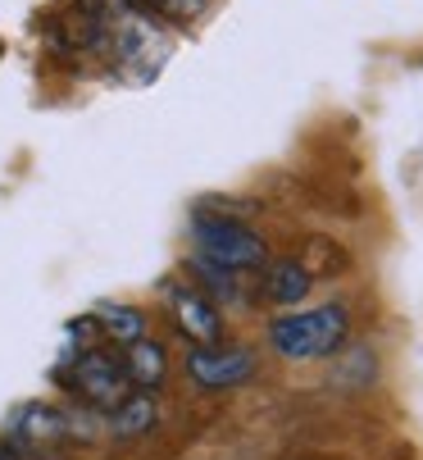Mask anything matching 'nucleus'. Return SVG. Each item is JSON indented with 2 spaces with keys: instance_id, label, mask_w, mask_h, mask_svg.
<instances>
[{
  "instance_id": "9",
  "label": "nucleus",
  "mask_w": 423,
  "mask_h": 460,
  "mask_svg": "<svg viewBox=\"0 0 423 460\" xmlns=\"http://www.w3.org/2000/svg\"><path fill=\"white\" fill-rule=\"evenodd\" d=\"M96 323L105 328L114 342H123V347L137 342V338H146V314H141L137 305H123V301H105L96 310Z\"/></svg>"
},
{
  "instance_id": "3",
  "label": "nucleus",
  "mask_w": 423,
  "mask_h": 460,
  "mask_svg": "<svg viewBox=\"0 0 423 460\" xmlns=\"http://www.w3.org/2000/svg\"><path fill=\"white\" fill-rule=\"evenodd\" d=\"M68 383H74L83 397H87L92 406H101V411H114V406H123V402L132 397V392H128L132 378H128L123 360H114V356H105V351L78 356L74 369H68Z\"/></svg>"
},
{
  "instance_id": "8",
  "label": "nucleus",
  "mask_w": 423,
  "mask_h": 460,
  "mask_svg": "<svg viewBox=\"0 0 423 460\" xmlns=\"http://www.w3.org/2000/svg\"><path fill=\"white\" fill-rule=\"evenodd\" d=\"M310 270L301 265V260H278V265L269 270V301L278 305H296L310 296Z\"/></svg>"
},
{
  "instance_id": "12",
  "label": "nucleus",
  "mask_w": 423,
  "mask_h": 460,
  "mask_svg": "<svg viewBox=\"0 0 423 460\" xmlns=\"http://www.w3.org/2000/svg\"><path fill=\"white\" fill-rule=\"evenodd\" d=\"M0 460H41L32 447H14V442H0Z\"/></svg>"
},
{
  "instance_id": "4",
  "label": "nucleus",
  "mask_w": 423,
  "mask_h": 460,
  "mask_svg": "<svg viewBox=\"0 0 423 460\" xmlns=\"http://www.w3.org/2000/svg\"><path fill=\"white\" fill-rule=\"evenodd\" d=\"M78 424H83V415H74V411H59V406L32 402V406H19V411L10 415V433H5V442H14V447H32V451H37L41 442L92 438V433H83Z\"/></svg>"
},
{
  "instance_id": "10",
  "label": "nucleus",
  "mask_w": 423,
  "mask_h": 460,
  "mask_svg": "<svg viewBox=\"0 0 423 460\" xmlns=\"http://www.w3.org/2000/svg\"><path fill=\"white\" fill-rule=\"evenodd\" d=\"M151 424H155L151 392H132L123 406H114V433H119V438H137V433H146Z\"/></svg>"
},
{
  "instance_id": "11",
  "label": "nucleus",
  "mask_w": 423,
  "mask_h": 460,
  "mask_svg": "<svg viewBox=\"0 0 423 460\" xmlns=\"http://www.w3.org/2000/svg\"><path fill=\"white\" fill-rule=\"evenodd\" d=\"M146 10H155V14H164V19H178V23H187V19H196L209 0H141Z\"/></svg>"
},
{
  "instance_id": "1",
  "label": "nucleus",
  "mask_w": 423,
  "mask_h": 460,
  "mask_svg": "<svg viewBox=\"0 0 423 460\" xmlns=\"http://www.w3.org/2000/svg\"><path fill=\"white\" fill-rule=\"evenodd\" d=\"M350 333L346 305H314V310H292L269 323V347L282 360H323L332 356Z\"/></svg>"
},
{
  "instance_id": "6",
  "label": "nucleus",
  "mask_w": 423,
  "mask_h": 460,
  "mask_svg": "<svg viewBox=\"0 0 423 460\" xmlns=\"http://www.w3.org/2000/svg\"><path fill=\"white\" fill-rule=\"evenodd\" d=\"M169 305L178 314V328L191 342H219V310L191 288H169Z\"/></svg>"
},
{
  "instance_id": "7",
  "label": "nucleus",
  "mask_w": 423,
  "mask_h": 460,
  "mask_svg": "<svg viewBox=\"0 0 423 460\" xmlns=\"http://www.w3.org/2000/svg\"><path fill=\"white\" fill-rule=\"evenodd\" d=\"M123 369H128V378H132L141 392H155V387L164 383V374H169V356H164L160 342L137 338V342H128V360H123Z\"/></svg>"
},
{
  "instance_id": "2",
  "label": "nucleus",
  "mask_w": 423,
  "mask_h": 460,
  "mask_svg": "<svg viewBox=\"0 0 423 460\" xmlns=\"http://www.w3.org/2000/svg\"><path fill=\"white\" fill-rule=\"evenodd\" d=\"M191 242H196V255L219 265L228 274H246V270H260L269 260V246L255 228H246L242 219H228V215H196L191 219Z\"/></svg>"
},
{
  "instance_id": "5",
  "label": "nucleus",
  "mask_w": 423,
  "mask_h": 460,
  "mask_svg": "<svg viewBox=\"0 0 423 460\" xmlns=\"http://www.w3.org/2000/svg\"><path fill=\"white\" fill-rule=\"evenodd\" d=\"M187 374L200 383V387H237L255 374V356L242 351V347H228V351H215V347H196L187 356Z\"/></svg>"
}]
</instances>
